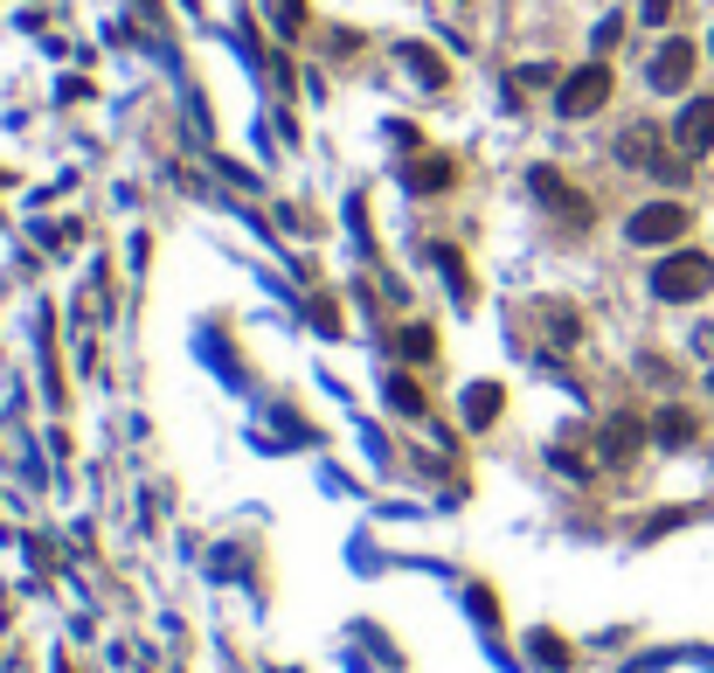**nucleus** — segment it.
<instances>
[{
	"mask_svg": "<svg viewBox=\"0 0 714 673\" xmlns=\"http://www.w3.org/2000/svg\"><path fill=\"white\" fill-rule=\"evenodd\" d=\"M652 292L666 298V306H693V298L714 292V257L707 250H673L660 271H652Z\"/></svg>",
	"mask_w": 714,
	"mask_h": 673,
	"instance_id": "obj_1",
	"label": "nucleus"
},
{
	"mask_svg": "<svg viewBox=\"0 0 714 673\" xmlns=\"http://www.w3.org/2000/svg\"><path fill=\"white\" fill-rule=\"evenodd\" d=\"M604 105H611V63H582V70H569L562 90H555V111H562V119H596Z\"/></svg>",
	"mask_w": 714,
	"mask_h": 673,
	"instance_id": "obj_2",
	"label": "nucleus"
},
{
	"mask_svg": "<svg viewBox=\"0 0 714 673\" xmlns=\"http://www.w3.org/2000/svg\"><path fill=\"white\" fill-rule=\"evenodd\" d=\"M693 70H701V49H693L687 35H673V42H660V56H652L645 84H652V90H666V98H673V90H687V84H693Z\"/></svg>",
	"mask_w": 714,
	"mask_h": 673,
	"instance_id": "obj_3",
	"label": "nucleus"
},
{
	"mask_svg": "<svg viewBox=\"0 0 714 673\" xmlns=\"http://www.w3.org/2000/svg\"><path fill=\"white\" fill-rule=\"evenodd\" d=\"M617 154H625L631 167H645L652 181H680V154H666V146H660V133H652V125H631V133L617 139Z\"/></svg>",
	"mask_w": 714,
	"mask_h": 673,
	"instance_id": "obj_4",
	"label": "nucleus"
},
{
	"mask_svg": "<svg viewBox=\"0 0 714 673\" xmlns=\"http://www.w3.org/2000/svg\"><path fill=\"white\" fill-rule=\"evenodd\" d=\"M687 222H693V216H687V201H652V209H638V216H631V230H625V236H631V243H680Z\"/></svg>",
	"mask_w": 714,
	"mask_h": 673,
	"instance_id": "obj_5",
	"label": "nucleus"
},
{
	"mask_svg": "<svg viewBox=\"0 0 714 673\" xmlns=\"http://www.w3.org/2000/svg\"><path fill=\"white\" fill-rule=\"evenodd\" d=\"M714 146V98H693L680 119H673V154L680 160H701Z\"/></svg>",
	"mask_w": 714,
	"mask_h": 673,
	"instance_id": "obj_6",
	"label": "nucleus"
},
{
	"mask_svg": "<svg viewBox=\"0 0 714 673\" xmlns=\"http://www.w3.org/2000/svg\"><path fill=\"white\" fill-rule=\"evenodd\" d=\"M528 181H534V195L549 201V209H555L562 222H576V230H582V222L596 216V209H590V195H576V188H562V181H555V167H534Z\"/></svg>",
	"mask_w": 714,
	"mask_h": 673,
	"instance_id": "obj_7",
	"label": "nucleus"
},
{
	"mask_svg": "<svg viewBox=\"0 0 714 673\" xmlns=\"http://www.w3.org/2000/svg\"><path fill=\"white\" fill-rule=\"evenodd\" d=\"M403 63H409V77H417L423 90H444V84H451V70L438 63V49H423V42H409V49H403Z\"/></svg>",
	"mask_w": 714,
	"mask_h": 673,
	"instance_id": "obj_8",
	"label": "nucleus"
},
{
	"mask_svg": "<svg viewBox=\"0 0 714 673\" xmlns=\"http://www.w3.org/2000/svg\"><path fill=\"white\" fill-rule=\"evenodd\" d=\"M409 188H417V195H438V188H451V160H423L417 174H409Z\"/></svg>",
	"mask_w": 714,
	"mask_h": 673,
	"instance_id": "obj_9",
	"label": "nucleus"
},
{
	"mask_svg": "<svg viewBox=\"0 0 714 673\" xmlns=\"http://www.w3.org/2000/svg\"><path fill=\"white\" fill-rule=\"evenodd\" d=\"M465 409H472V424H493V417H500V389H493V382H479Z\"/></svg>",
	"mask_w": 714,
	"mask_h": 673,
	"instance_id": "obj_10",
	"label": "nucleus"
},
{
	"mask_svg": "<svg viewBox=\"0 0 714 673\" xmlns=\"http://www.w3.org/2000/svg\"><path fill=\"white\" fill-rule=\"evenodd\" d=\"M660 438H666V444H687V438H693V417H687V409H666V417H660Z\"/></svg>",
	"mask_w": 714,
	"mask_h": 673,
	"instance_id": "obj_11",
	"label": "nucleus"
},
{
	"mask_svg": "<svg viewBox=\"0 0 714 673\" xmlns=\"http://www.w3.org/2000/svg\"><path fill=\"white\" fill-rule=\"evenodd\" d=\"M631 444H638V424H611V431H604V452L611 458H631Z\"/></svg>",
	"mask_w": 714,
	"mask_h": 673,
	"instance_id": "obj_12",
	"label": "nucleus"
},
{
	"mask_svg": "<svg viewBox=\"0 0 714 673\" xmlns=\"http://www.w3.org/2000/svg\"><path fill=\"white\" fill-rule=\"evenodd\" d=\"M673 14V0H645V22H666Z\"/></svg>",
	"mask_w": 714,
	"mask_h": 673,
	"instance_id": "obj_13",
	"label": "nucleus"
},
{
	"mask_svg": "<svg viewBox=\"0 0 714 673\" xmlns=\"http://www.w3.org/2000/svg\"><path fill=\"white\" fill-rule=\"evenodd\" d=\"M707 49H714V35H707Z\"/></svg>",
	"mask_w": 714,
	"mask_h": 673,
	"instance_id": "obj_14",
	"label": "nucleus"
}]
</instances>
